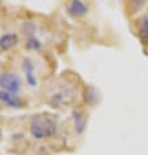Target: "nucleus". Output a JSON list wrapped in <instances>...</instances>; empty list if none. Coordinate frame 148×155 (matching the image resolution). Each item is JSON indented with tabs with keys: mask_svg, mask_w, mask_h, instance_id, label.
Wrapping results in <instances>:
<instances>
[{
	"mask_svg": "<svg viewBox=\"0 0 148 155\" xmlns=\"http://www.w3.org/2000/svg\"><path fill=\"white\" fill-rule=\"evenodd\" d=\"M29 129L33 138L43 140L56 134L58 124H56V119L51 115H43V116L37 115L30 120Z\"/></svg>",
	"mask_w": 148,
	"mask_h": 155,
	"instance_id": "nucleus-1",
	"label": "nucleus"
},
{
	"mask_svg": "<svg viewBox=\"0 0 148 155\" xmlns=\"http://www.w3.org/2000/svg\"><path fill=\"white\" fill-rule=\"evenodd\" d=\"M21 87H23V82L19 74L13 72H4L0 74V90L19 94Z\"/></svg>",
	"mask_w": 148,
	"mask_h": 155,
	"instance_id": "nucleus-2",
	"label": "nucleus"
},
{
	"mask_svg": "<svg viewBox=\"0 0 148 155\" xmlns=\"http://www.w3.org/2000/svg\"><path fill=\"white\" fill-rule=\"evenodd\" d=\"M21 69H23L24 74H25V81L30 87H37L38 81L36 77V73H34V63L32 61V59L25 58L23 60V64H21Z\"/></svg>",
	"mask_w": 148,
	"mask_h": 155,
	"instance_id": "nucleus-3",
	"label": "nucleus"
},
{
	"mask_svg": "<svg viewBox=\"0 0 148 155\" xmlns=\"http://www.w3.org/2000/svg\"><path fill=\"white\" fill-rule=\"evenodd\" d=\"M0 102L11 108H21L23 107V101L17 94L5 91V90H0Z\"/></svg>",
	"mask_w": 148,
	"mask_h": 155,
	"instance_id": "nucleus-4",
	"label": "nucleus"
},
{
	"mask_svg": "<svg viewBox=\"0 0 148 155\" xmlns=\"http://www.w3.org/2000/svg\"><path fill=\"white\" fill-rule=\"evenodd\" d=\"M89 8L84 2H71L67 5V12L69 16L73 17H81L88 13Z\"/></svg>",
	"mask_w": 148,
	"mask_h": 155,
	"instance_id": "nucleus-5",
	"label": "nucleus"
},
{
	"mask_svg": "<svg viewBox=\"0 0 148 155\" xmlns=\"http://www.w3.org/2000/svg\"><path fill=\"white\" fill-rule=\"evenodd\" d=\"M19 42V37L16 33H7L0 37V50L2 51H8L12 47H15Z\"/></svg>",
	"mask_w": 148,
	"mask_h": 155,
	"instance_id": "nucleus-6",
	"label": "nucleus"
},
{
	"mask_svg": "<svg viewBox=\"0 0 148 155\" xmlns=\"http://www.w3.org/2000/svg\"><path fill=\"white\" fill-rule=\"evenodd\" d=\"M138 35L140 38V41L148 45V15L142 16L138 20Z\"/></svg>",
	"mask_w": 148,
	"mask_h": 155,
	"instance_id": "nucleus-7",
	"label": "nucleus"
},
{
	"mask_svg": "<svg viewBox=\"0 0 148 155\" xmlns=\"http://www.w3.org/2000/svg\"><path fill=\"white\" fill-rule=\"evenodd\" d=\"M72 117H73V123H75V130H76V133L80 134L85 129V116L81 111L75 110L72 112Z\"/></svg>",
	"mask_w": 148,
	"mask_h": 155,
	"instance_id": "nucleus-8",
	"label": "nucleus"
},
{
	"mask_svg": "<svg viewBox=\"0 0 148 155\" xmlns=\"http://www.w3.org/2000/svg\"><path fill=\"white\" fill-rule=\"evenodd\" d=\"M42 47V43L37 39L34 35H32L26 42V48L30 51H38Z\"/></svg>",
	"mask_w": 148,
	"mask_h": 155,
	"instance_id": "nucleus-9",
	"label": "nucleus"
},
{
	"mask_svg": "<svg viewBox=\"0 0 148 155\" xmlns=\"http://www.w3.org/2000/svg\"><path fill=\"white\" fill-rule=\"evenodd\" d=\"M67 94H68V90H62L60 93L54 94L53 101H51V103L54 104V107H55V104H60V103H63V102H64V99L68 97Z\"/></svg>",
	"mask_w": 148,
	"mask_h": 155,
	"instance_id": "nucleus-10",
	"label": "nucleus"
}]
</instances>
